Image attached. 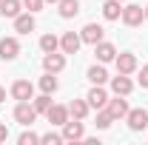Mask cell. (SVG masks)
Listing matches in <instances>:
<instances>
[{"mask_svg":"<svg viewBox=\"0 0 148 145\" xmlns=\"http://www.w3.org/2000/svg\"><path fill=\"white\" fill-rule=\"evenodd\" d=\"M40 142L43 145H60V142H66V140H63V134H57V131H46V134H40Z\"/></svg>","mask_w":148,"mask_h":145,"instance_id":"484cf974","label":"cell"},{"mask_svg":"<svg viewBox=\"0 0 148 145\" xmlns=\"http://www.w3.org/2000/svg\"><path fill=\"white\" fill-rule=\"evenodd\" d=\"M9 140V128H6V122H0V142H6Z\"/></svg>","mask_w":148,"mask_h":145,"instance_id":"f546056e","label":"cell"},{"mask_svg":"<svg viewBox=\"0 0 148 145\" xmlns=\"http://www.w3.org/2000/svg\"><path fill=\"white\" fill-rule=\"evenodd\" d=\"M14 120H17L20 125H26V128H32V122L37 120V111L32 103H17L14 105Z\"/></svg>","mask_w":148,"mask_h":145,"instance_id":"ba28073f","label":"cell"},{"mask_svg":"<svg viewBox=\"0 0 148 145\" xmlns=\"http://www.w3.org/2000/svg\"><path fill=\"white\" fill-rule=\"evenodd\" d=\"M32 105H34L37 114H46V111L51 108V94H40V97H34V100H32Z\"/></svg>","mask_w":148,"mask_h":145,"instance_id":"cb8c5ba5","label":"cell"},{"mask_svg":"<svg viewBox=\"0 0 148 145\" xmlns=\"http://www.w3.org/2000/svg\"><path fill=\"white\" fill-rule=\"evenodd\" d=\"M57 12H60L63 20L77 17V14H80V0H60V3H57Z\"/></svg>","mask_w":148,"mask_h":145,"instance_id":"ac0fdd59","label":"cell"},{"mask_svg":"<svg viewBox=\"0 0 148 145\" xmlns=\"http://www.w3.org/2000/svg\"><path fill=\"white\" fill-rule=\"evenodd\" d=\"M111 122H114V117H111V114H108L106 108H100V111H97V122H94V125L100 128V131H106V128H111Z\"/></svg>","mask_w":148,"mask_h":145,"instance_id":"d4e9b609","label":"cell"},{"mask_svg":"<svg viewBox=\"0 0 148 145\" xmlns=\"http://www.w3.org/2000/svg\"><path fill=\"white\" fill-rule=\"evenodd\" d=\"M125 122H128L131 131H145L148 128V111L145 108H131L125 114Z\"/></svg>","mask_w":148,"mask_h":145,"instance_id":"30bf717a","label":"cell"},{"mask_svg":"<svg viewBox=\"0 0 148 145\" xmlns=\"http://www.w3.org/2000/svg\"><path fill=\"white\" fill-rule=\"evenodd\" d=\"M23 6H26V9L32 12V14H37V12H40V9L46 6V0H23Z\"/></svg>","mask_w":148,"mask_h":145,"instance_id":"83f0119b","label":"cell"},{"mask_svg":"<svg viewBox=\"0 0 148 145\" xmlns=\"http://www.w3.org/2000/svg\"><path fill=\"white\" fill-rule=\"evenodd\" d=\"M80 46H83L80 31H66V34L60 37V51H63V54H77Z\"/></svg>","mask_w":148,"mask_h":145,"instance_id":"8fae6325","label":"cell"},{"mask_svg":"<svg viewBox=\"0 0 148 145\" xmlns=\"http://www.w3.org/2000/svg\"><path fill=\"white\" fill-rule=\"evenodd\" d=\"M145 20H148V3H145Z\"/></svg>","mask_w":148,"mask_h":145,"instance_id":"d6a6232c","label":"cell"},{"mask_svg":"<svg viewBox=\"0 0 148 145\" xmlns=\"http://www.w3.org/2000/svg\"><path fill=\"white\" fill-rule=\"evenodd\" d=\"M114 66H117V74H134L137 68H140L137 54H131V51H117V57H114Z\"/></svg>","mask_w":148,"mask_h":145,"instance_id":"277c9868","label":"cell"},{"mask_svg":"<svg viewBox=\"0 0 148 145\" xmlns=\"http://www.w3.org/2000/svg\"><path fill=\"white\" fill-rule=\"evenodd\" d=\"M40 51H43V54L60 51V37L51 34V31H49V34H43V37H40Z\"/></svg>","mask_w":148,"mask_h":145,"instance_id":"44dd1931","label":"cell"},{"mask_svg":"<svg viewBox=\"0 0 148 145\" xmlns=\"http://www.w3.org/2000/svg\"><path fill=\"white\" fill-rule=\"evenodd\" d=\"M46 3H51V6H57V3H60V0H46Z\"/></svg>","mask_w":148,"mask_h":145,"instance_id":"1f68e13d","label":"cell"},{"mask_svg":"<svg viewBox=\"0 0 148 145\" xmlns=\"http://www.w3.org/2000/svg\"><path fill=\"white\" fill-rule=\"evenodd\" d=\"M17 142L20 145H37V142H40V134H34V131H23V134L17 137Z\"/></svg>","mask_w":148,"mask_h":145,"instance_id":"4316f807","label":"cell"},{"mask_svg":"<svg viewBox=\"0 0 148 145\" xmlns=\"http://www.w3.org/2000/svg\"><path fill=\"white\" fill-rule=\"evenodd\" d=\"M63 68H66V54H63V51L43 54V71H49V74H60Z\"/></svg>","mask_w":148,"mask_h":145,"instance_id":"9c48e42d","label":"cell"},{"mask_svg":"<svg viewBox=\"0 0 148 145\" xmlns=\"http://www.w3.org/2000/svg\"><path fill=\"white\" fill-rule=\"evenodd\" d=\"M23 12V0H0V14L9 20H14Z\"/></svg>","mask_w":148,"mask_h":145,"instance_id":"d6986e66","label":"cell"},{"mask_svg":"<svg viewBox=\"0 0 148 145\" xmlns=\"http://www.w3.org/2000/svg\"><path fill=\"white\" fill-rule=\"evenodd\" d=\"M94 54H97V63H114V57H117V46L108 43V40H100V43L94 46Z\"/></svg>","mask_w":148,"mask_h":145,"instance_id":"9a60e30c","label":"cell"},{"mask_svg":"<svg viewBox=\"0 0 148 145\" xmlns=\"http://www.w3.org/2000/svg\"><path fill=\"white\" fill-rule=\"evenodd\" d=\"M120 3H128V0H120Z\"/></svg>","mask_w":148,"mask_h":145,"instance_id":"836d02e7","label":"cell"},{"mask_svg":"<svg viewBox=\"0 0 148 145\" xmlns=\"http://www.w3.org/2000/svg\"><path fill=\"white\" fill-rule=\"evenodd\" d=\"M63 140H66V142H80V140H86L83 120H74V117H69V120L63 122Z\"/></svg>","mask_w":148,"mask_h":145,"instance_id":"3957f363","label":"cell"},{"mask_svg":"<svg viewBox=\"0 0 148 145\" xmlns=\"http://www.w3.org/2000/svg\"><path fill=\"white\" fill-rule=\"evenodd\" d=\"M120 20H123L128 29H137V26H143V20H145V9H143V6H137V3H125V6H123Z\"/></svg>","mask_w":148,"mask_h":145,"instance_id":"6da1fadb","label":"cell"},{"mask_svg":"<svg viewBox=\"0 0 148 145\" xmlns=\"http://www.w3.org/2000/svg\"><path fill=\"white\" fill-rule=\"evenodd\" d=\"M34 29H37V20H34L32 12H20L17 17H14V31L17 34H32Z\"/></svg>","mask_w":148,"mask_h":145,"instance_id":"5bb4252c","label":"cell"},{"mask_svg":"<svg viewBox=\"0 0 148 145\" xmlns=\"http://www.w3.org/2000/svg\"><path fill=\"white\" fill-rule=\"evenodd\" d=\"M12 100H17V103H32L34 100V83H29V80H14L12 83Z\"/></svg>","mask_w":148,"mask_h":145,"instance_id":"7a4b0ae2","label":"cell"},{"mask_svg":"<svg viewBox=\"0 0 148 145\" xmlns=\"http://www.w3.org/2000/svg\"><path fill=\"white\" fill-rule=\"evenodd\" d=\"M111 91L114 94H120V97H128L131 91H134V83H131V74H117V77H111Z\"/></svg>","mask_w":148,"mask_h":145,"instance_id":"7c38bea8","label":"cell"},{"mask_svg":"<svg viewBox=\"0 0 148 145\" xmlns=\"http://www.w3.org/2000/svg\"><path fill=\"white\" fill-rule=\"evenodd\" d=\"M86 100H88V105L94 111H100V108H106V103H108V91L103 88V85H91L88 94H86Z\"/></svg>","mask_w":148,"mask_h":145,"instance_id":"4fadbf2b","label":"cell"},{"mask_svg":"<svg viewBox=\"0 0 148 145\" xmlns=\"http://www.w3.org/2000/svg\"><path fill=\"white\" fill-rule=\"evenodd\" d=\"M86 77H88V83H91V85H106V83L111 80L108 71H106V63H94V66H88Z\"/></svg>","mask_w":148,"mask_h":145,"instance_id":"2e32d148","label":"cell"},{"mask_svg":"<svg viewBox=\"0 0 148 145\" xmlns=\"http://www.w3.org/2000/svg\"><path fill=\"white\" fill-rule=\"evenodd\" d=\"M120 14H123V3L120 0H106L103 3V17L106 20H120Z\"/></svg>","mask_w":148,"mask_h":145,"instance_id":"7402d4cb","label":"cell"},{"mask_svg":"<svg viewBox=\"0 0 148 145\" xmlns=\"http://www.w3.org/2000/svg\"><path fill=\"white\" fill-rule=\"evenodd\" d=\"M137 71H140V77H137V80H140V85H143V88H148V63L143 66V68H137Z\"/></svg>","mask_w":148,"mask_h":145,"instance_id":"f1b7e54d","label":"cell"},{"mask_svg":"<svg viewBox=\"0 0 148 145\" xmlns=\"http://www.w3.org/2000/svg\"><path fill=\"white\" fill-rule=\"evenodd\" d=\"M0 103H6V88L0 85Z\"/></svg>","mask_w":148,"mask_h":145,"instance_id":"4dcf8cb0","label":"cell"},{"mask_svg":"<svg viewBox=\"0 0 148 145\" xmlns=\"http://www.w3.org/2000/svg\"><path fill=\"white\" fill-rule=\"evenodd\" d=\"M37 85H40V91H43V94H54L57 88H60V80H57V74H43V77H40V83H37Z\"/></svg>","mask_w":148,"mask_h":145,"instance_id":"603a6c76","label":"cell"},{"mask_svg":"<svg viewBox=\"0 0 148 145\" xmlns=\"http://www.w3.org/2000/svg\"><path fill=\"white\" fill-rule=\"evenodd\" d=\"M80 37H83V43L97 46L100 40H106V29H103L100 23H86V26H83V31H80Z\"/></svg>","mask_w":148,"mask_h":145,"instance_id":"52a82bcc","label":"cell"},{"mask_svg":"<svg viewBox=\"0 0 148 145\" xmlns=\"http://www.w3.org/2000/svg\"><path fill=\"white\" fill-rule=\"evenodd\" d=\"M69 117H71V114H69V105H54V103H51V108L46 111L49 125H57V128H63V122H66Z\"/></svg>","mask_w":148,"mask_h":145,"instance_id":"e0dca14e","label":"cell"},{"mask_svg":"<svg viewBox=\"0 0 148 145\" xmlns=\"http://www.w3.org/2000/svg\"><path fill=\"white\" fill-rule=\"evenodd\" d=\"M88 111H91L88 100H71V103H69V114H71L74 120H86Z\"/></svg>","mask_w":148,"mask_h":145,"instance_id":"ffe728a7","label":"cell"},{"mask_svg":"<svg viewBox=\"0 0 148 145\" xmlns=\"http://www.w3.org/2000/svg\"><path fill=\"white\" fill-rule=\"evenodd\" d=\"M17 54H20V40L17 37H0V60L12 63V60H17Z\"/></svg>","mask_w":148,"mask_h":145,"instance_id":"8992f818","label":"cell"},{"mask_svg":"<svg viewBox=\"0 0 148 145\" xmlns=\"http://www.w3.org/2000/svg\"><path fill=\"white\" fill-rule=\"evenodd\" d=\"M106 111H108L111 117H114V122H117V120H125V114L131 111V105H128V100H125V97L114 94V100L108 97V103H106Z\"/></svg>","mask_w":148,"mask_h":145,"instance_id":"5b68a950","label":"cell"}]
</instances>
